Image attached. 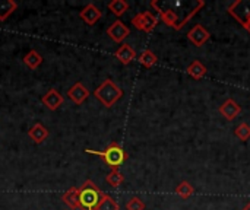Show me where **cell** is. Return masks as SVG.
<instances>
[{
  "label": "cell",
  "instance_id": "obj_9",
  "mask_svg": "<svg viewBox=\"0 0 250 210\" xmlns=\"http://www.w3.org/2000/svg\"><path fill=\"white\" fill-rule=\"evenodd\" d=\"M101 16H103L101 10H100L95 4H92V3L86 4V6L79 12V18H81L85 23H88V25H95V23L101 19Z\"/></svg>",
  "mask_w": 250,
  "mask_h": 210
},
{
  "label": "cell",
  "instance_id": "obj_15",
  "mask_svg": "<svg viewBox=\"0 0 250 210\" xmlns=\"http://www.w3.org/2000/svg\"><path fill=\"white\" fill-rule=\"evenodd\" d=\"M186 72H188V75H189L190 77L199 80V79H202V77L207 75L208 69H207V66H205L204 63H201L199 60H195V61H192V63L188 66Z\"/></svg>",
  "mask_w": 250,
  "mask_h": 210
},
{
  "label": "cell",
  "instance_id": "obj_19",
  "mask_svg": "<svg viewBox=\"0 0 250 210\" xmlns=\"http://www.w3.org/2000/svg\"><path fill=\"white\" fill-rule=\"evenodd\" d=\"M138 60H139V63H141L144 67H146V69L154 67V66L157 64V61H158L157 56H155L151 50H144V51L139 54Z\"/></svg>",
  "mask_w": 250,
  "mask_h": 210
},
{
  "label": "cell",
  "instance_id": "obj_10",
  "mask_svg": "<svg viewBox=\"0 0 250 210\" xmlns=\"http://www.w3.org/2000/svg\"><path fill=\"white\" fill-rule=\"evenodd\" d=\"M67 96L72 102H75L76 105H81L82 102H85L89 96V91L81 83V82H76L69 91H67Z\"/></svg>",
  "mask_w": 250,
  "mask_h": 210
},
{
  "label": "cell",
  "instance_id": "obj_12",
  "mask_svg": "<svg viewBox=\"0 0 250 210\" xmlns=\"http://www.w3.org/2000/svg\"><path fill=\"white\" fill-rule=\"evenodd\" d=\"M114 56H116V58H117L122 64L127 66V64H130V63L136 58V51L133 50L132 45H129V44H122V45L116 50Z\"/></svg>",
  "mask_w": 250,
  "mask_h": 210
},
{
  "label": "cell",
  "instance_id": "obj_16",
  "mask_svg": "<svg viewBox=\"0 0 250 210\" xmlns=\"http://www.w3.org/2000/svg\"><path fill=\"white\" fill-rule=\"evenodd\" d=\"M62 200L70 209H79V189H70L63 196Z\"/></svg>",
  "mask_w": 250,
  "mask_h": 210
},
{
  "label": "cell",
  "instance_id": "obj_25",
  "mask_svg": "<svg viewBox=\"0 0 250 210\" xmlns=\"http://www.w3.org/2000/svg\"><path fill=\"white\" fill-rule=\"evenodd\" d=\"M204 6H205V1H204V0H198V1H196V4H195V9H192V10L185 16V19L177 25V28H176V29H182V28H183V26H185V25H186V23H188V22L195 16V15H198V12H201V9H202Z\"/></svg>",
  "mask_w": 250,
  "mask_h": 210
},
{
  "label": "cell",
  "instance_id": "obj_11",
  "mask_svg": "<svg viewBox=\"0 0 250 210\" xmlns=\"http://www.w3.org/2000/svg\"><path fill=\"white\" fill-rule=\"evenodd\" d=\"M41 102L51 111H56L60 105H63L64 98L62 96V94L57 89H50L47 91V94L41 98Z\"/></svg>",
  "mask_w": 250,
  "mask_h": 210
},
{
  "label": "cell",
  "instance_id": "obj_5",
  "mask_svg": "<svg viewBox=\"0 0 250 210\" xmlns=\"http://www.w3.org/2000/svg\"><path fill=\"white\" fill-rule=\"evenodd\" d=\"M132 23L136 29L145 31V32H152L154 28L158 23V18L152 12H141L132 18Z\"/></svg>",
  "mask_w": 250,
  "mask_h": 210
},
{
  "label": "cell",
  "instance_id": "obj_17",
  "mask_svg": "<svg viewBox=\"0 0 250 210\" xmlns=\"http://www.w3.org/2000/svg\"><path fill=\"white\" fill-rule=\"evenodd\" d=\"M16 9L18 3L15 0H0V22H4Z\"/></svg>",
  "mask_w": 250,
  "mask_h": 210
},
{
  "label": "cell",
  "instance_id": "obj_26",
  "mask_svg": "<svg viewBox=\"0 0 250 210\" xmlns=\"http://www.w3.org/2000/svg\"><path fill=\"white\" fill-rule=\"evenodd\" d=\"M126 209L127 210H145V203L139 199V197H132L127 203H126Z\"/></svg>",
  "mask_w": 250,
  "mask_h": 210
},
{
  "label": "cell",
  "instance_id": "obj_7",
  "mask_svg": "<svg viewBox=\"0 0 250 210\" xmlns=\"http://www.w3.org/2000/svg\"><path fill=\"white\" fill-rule=\"evenodd\" d=\"M188 38L195 47H202L207 41H209L211 34L207 28H204L201 23H198L188 32Z\"/></svg>",
  "mask_w": 250,
  "mask_h": 210
},
{
  "label": "cell",
  "instance_id": "obj_14",
  "mask_svg": "<svg viewBox=\"0 0 250 210\" xmlns=\"http://www.w3.org/2000/svg\"><path fill=\"white\" fill-rule=\"evenodd\" d=\"M28 136H29V139H31L34 143L40 145V143H42V142L48 137V130H47V127H45L44 124L35 123V124L28 130Z\"/></svg>",
  "mask_w": 250,
  "mask_h": 210
},
{
  "label": "cell",
  "instance_id": "obj_18",
  "mask_svg": "<svg viewBox=\"0 0 250 210\" xmlns=\"http://www.w3.org/2000/svg\"><path fill=\"white\" fill-rule=\"evenodd\" d=\"M23 63H25L29 69L35 70V69H38V67L41 66V63H42V57H41V54H40L37 50H31V51H28V53L25 54V57H23Z\"/></svg>",
  "mask_w": 250,
  "mask_h": 210
},
{
  "label": "cell",
  "instance_id": "obj_4",
  "mask_svg": "<svg viewBox=\"0 0 250 210\" xmlns=\"http://www.w3.org/2000/svg\"><path fill=\"white\" fill-rule=\"evenodd\" d=\"M227 12L250 34V0H237L231 3Z\"/></svg>",
  "mask_w": 250,
  "mask_h": 210
},
{
  "label": "cell",
  "instance_id": "obj_23",
  "mask_svg": "<svg viewBox=\"0 0 250 210\" xmlns=\"http://www.w3.org/2000/svg\"><path fill=\"white\" fill-rule=\"evenodd\" d=\"M97 210H119V203L111 196L104 193V196H103V199H101Z\"/></svg>",
  "mask_w": 250,
  "mask_h": 210
},
{
  "label": "cell",
  "instance_id": "obj_13",
  "mask_svg": "<svg viewBox=\"0 0 250 210\" xmlns=\"http://www.w3.org/2000/svg\"><path fill=\"white\" fill-rule=\"evenodd\" d=\"M151 6L154 7V9H157V12L160 13V16H161V19L164 20V23L167 25V26H171V28H177V15H176V12L173 10V9H161L160 7V4L154 0V1H151Z\"/></svg>",
  "mask_w": 250,
  "mask_h": 210
},
{
  "label": "cell",
  "instance_id": "obj_27",
  "mask_svg": "<svg viewBox=\"0 0 250 210\" xmlns=\"http://www.w3.org/2000/svg\"><path fill=\"white\" fill-rule=\"evenodd\" d=\"M243 210H250V202L246 205V206H245V208H243Z\"/></svg>",
  "mask_w": 250,
  "mask_h": 210
},
{
  "label": "cell",
  "instance_id": "obj_22",
  "mask_svg": "<svg viewBox=\"0 0 250 210\" xmlns=\"http://www.w3.org/2000/svg\"><path fill=\"white\" fill-rule=\"evenodd\" d=\"M193 193H195V189H193L192 184L188 183V181H182V183L176 187V194L180 196L182 199H189Z\"/></svg>",
  "mask_w": 250,
  "mask_h": 210
},
{
  "label": "cell",
  "instance_id": "obj_1",
  "mask_svg": "<svg viewBox=\"0 0 250 210\" xmlns=\"http://www.w3.org/2000/svg\"><path fill=\"white\" fill-rule=\"evenodd\" d=\"M85 152L86 153H91V155H95V156H100L113 170H116V168L119 170V167L123 165L127 161V158H129L127 152L117 142L110 143L104 151H91V149H86Z\"/></svg>",
  "mask_w": 250,
  "mask_h": 210
},
{
  "label": "cell",
  "instance_id": "obj_24",
  "mask_svg": "<svg viewBox=\"0 0 250 210\" xmlns=\"http://www.w3.org/2000/svg\"><path fill=\"white\" fill-rule=\"evenodd\" d=\"M234 134L239 140L242 142H248L250 139V126L248 123H242L234 129Z\"/></svg>",
  "mask_w": 250,
  "mask_h": 210
},
{
  "label": "cell",
  "instance_id": "obj_6",
  "mask_svg": "<svg viewBox=\"0 0 250 210\" xmlns=\"http://www.w3.org/2000/svg\"><path fill=\"white\" fill-rule=\"evenodd\" d=\"M130 34V29L120 20H114L108 28H107V35L114 41V42H123Z\"/></svg>",
  "mask_w": 250,
  "mask_h": 210
},
{
  "label": "cell",
  "instance_id": "obj_21",
  "mask_svg": "<svg viewBox=\"0 0 250 210\" xmlns=\"http://www.w3.org/2000/svg\"><path fill=\"white\" fill-rule=\"evenodd\" d=\"M105 181H107L111 187L117 189V187H120V186L123 184L125 177H123V174L116 168V170H111V171H110V174L105 177Z\"/></svg>",
  "mask_w": 250,
  "mask_h": 210
},
{
  "label": "cell",
  "instance_id": "obj_3",
  "mask_svg": "<svg viewBox=\"0 0 250 210\" xmlns=\"http://www.w3.org/2000/svg\"><path fill=\"white\" fill-rule=\"evenodd\" d=\"M94 96L107 108H111L122 96H123V91L111 80V79H105L95 91H94Z\"/></svg>",
  "mask_w": 250,
  "mask_h": 210
},
{
  "label": "cell",
  "instance_id": "obj_20",
  "mask_svg": "<svg viewBox=\"0 0 250 210\" xmlns=\"http://www.w3.org/2000/svg\"><path fill=\"white\" fill-rule=\"evenodd\" d=\"M108 9L113 15H116L117 18H120L122 15H125L129 9V3L126 0H113L108 3Z\"/></svg>",
  "mask_w": 250,
  "mask_h": 210
},
{
  "label": "cell",
  "instance_id": "obj_2",
  "mask_svg": "<svg viewBox=\"0 0 250 210\" xmlns=\"http://www.w3.org/2000/svg\"><path fill=\"white\" fill-rule=\"evenodd\" d=\"M104 193L92 183L86 180L79 187V209L81 210H97Z\"/></svg>",
  "mask_w": 250,
  "mask_h": 210
},
{
  "label": "cell",
  "instance_id": "obj_8",
  "mask_svg": "<svg viewBox=\"0 0 250 210\" xmlns=\"http://www.w3.org/2000/svg\"><path fill=\"white\" fill-rule=\"evenodd\" d=\"M242 113V107L233 99V98H229L227 101H224L221 105H220V114L227 120V121H234L239 114Z\"/></svg>",
  "mask_w": 250,
  "mask_h": 210
}]
</instances>
